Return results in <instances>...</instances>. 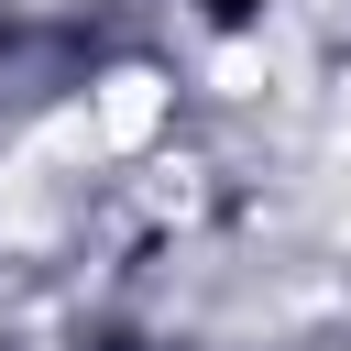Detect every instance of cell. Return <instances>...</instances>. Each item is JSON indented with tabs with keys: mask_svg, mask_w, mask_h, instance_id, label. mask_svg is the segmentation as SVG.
I'll return each instance as SVG.
<instances>
[{
	"mask_svg": "<svg viewBox=\"0 0 351 351\" xmlns=\"http://www.w3.org/2000/svg\"><path fill=\"white\" fill-rule=\"evenodd\" d=\"M208 11H219V22H241V11H252V0H208Z\"/></svg>",
	"mask_w": 351,
	"mask_h": 351,
	"instance_id": "cell-1",
	"label": "cell"
}]
</instances>
